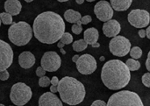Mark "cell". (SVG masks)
Segmentation results:
<instances>
[{
    "label": "cell",
    "mask_w": 150,
    "mask_h": 106,
    "mask_svg": "<svg viewBox=\"0 0 150 106\" xmlns=\"http://www.w3.org/2000/svg\"><path fill=\"white\" fill-rule=\"evenodd\" d=\"M32 29L34 37L40 42L54 44L65 33V23L58 13L48 11L39 14L35 18Z\"/></svg>",
    "instance_id": "cell-1"
},
{
    "label": "cell",
    "mask_w": 150,
    "mask_h": 106,
    "mask_svg": "<svg viewBox=\"0 0 150 106\" xmlns=\"http://www.w3.org/2000/svg\"><path fill=\"white\" fill-rule=\"evenodd\" d=\"M101 80L106 88L118 90L127 86L131 80V73L122 61L110 60L102 68Z\"/></svg>",
    "instance_id": "cell-2"
},
{
    "label": "cell",
    "mask_w": 150,
    "mask_h": 106,
    "mask_svg": "<svg viewBox=\"0 0 150 106\" xmlns=\"http://www.w3.org/2000/svg\"><path fill=\"white\" fill-rule=\"evenodd\" d=\"M57 92L62 103L72 106L81 104L86 95L84 85L71 76H65L58 82Z\"/></svg>",
    "instance_id": "cell-3"
},
{
    "label": "cell",
    "mask_w": 150,
    "mask_h": 106,
    "mask_svg": "<svg viewBox=\"0 0 150 106\" xmlns=\"http://www.w3.org/2000/svg\"><path fill=\"white\" fill-rule=\"evenodd\" d=\"M8 38L11 43L18 47L25 46L33 38V29L25 21L12 23L8 29Z\"/></svg>",
    "instance_id": "cell-4"
},
{
    "label": "cell",
    "mask_w": 150,
    "mask_h": 106,
    "mask_svg": "<svg viewBox=\"0 0 150 106\" xmlns=\"http://www.w3.org/2000/svg\"><path fill=\"white\" fill-rule=\"evenodd\" d=\"M106 106H144L140 96L129 90H121L112 94Z\"/></svg>",
    "instance_id": "cell-5"
},
{
    "label": "cell",
    "mask_w": 150,
    "mask_h": 106,
    "mask_svg": "<svg viewBox=\"0 0 150 106\" xmlns=\"http://www.w3.org/2000/svg\"><path fill=\"white\" fill-rule=\"evenodd\" d=\"M32 97L31 88L24 83H17L11 89L10 99L15 105L24 106L31 100Z\"/></svg>",
    "instance_id": "cell-6"
},
{
    "label": "cell",
    "mask_w": 150,
    "mask_h": 106,
    "mask_svg": "<svg viewBox=\"0 0 150 106\" xmlns=\"http://www.w3.org/2000/svg\"><path fill=\"white\" fill-rule=\"evenodd\" d=\"M131 42L124 36L117 35L113 37L109 43L110 52L118 57H124L129 54L131 49Z\"/></svg>",
    "instance_id": "cell-7"
},
{
    "label": "cell",
    "mask_w": 150,
    "mask_h": 106,
    "mask_svg": "<svg viewBox=\"0 0 150 106\" xmlns=\"http://www.w3.org/2000/svg\"><path fill=\"white\" fill-rule=\"evenodd\" d=\"M127 19L130 25L134 27L143 29L144 27H147L149 25L150 14L146 10L134 9L129 12Z\"/></svg>",
    "instance_id": "cell-8"
},
{
    "label": "cell",
    "mask_w": 150,
    "mask_h": 106,
    "mask_svg": "<svg viewBox=\"0 0 150 106\" xmlns=\"http://www.w3.org/2000/svg\"><path fill=\"white\" fill-rule=\"evenodd\" d=\"M41 68L47 72L57 71L62 65V59L59 54L54 51L46 52L40 61Z\"/></svg>",
    "instance_id": "cell-9"
},
{
    "label": "cell",
    "mask_w": 150,
    "mask_h": 106,
    "mask_svg": "<svg viewBox=\"0 0 150 106\" xmlns=\"http://www.w3.org/2000/svg\"><path fill=\"white\" fill-rule=\"evenodd\" d=\"M76 64L78 72L85 76L91 75L92 73H94L98 67L96 59L92 55L88 54L79 56Z\"/></svg>",
    "instance_id": "cell-10"
},
{
    "label": "cell",
    "mask_w": 150,
    "mask_h": 106,
    "mask_svg": "<svg viewBox=\"0 0 150 106\" xmlns=\"http://www.w3.org/2000/svg\"><path fill=\"white\" fill-rule=\"evenodd\" d=\"M13 62V50L5 41L0 40V71L5 70Z\"/></svg>",
    "instance_id": "cell-11"
},
{
    "label": "cell",
    "mask_w": 150,
    "mask_h": 106,
    "mask_svg": "<svg viewBox=\"0 0 150 106\" xmlns=\"http://www.w3.org/2000/svg\"><path fill=\"white\" fill-rule=\"evenodd\" d=\"M94 13L97 18L103 22H106L112 18L113 9L112 8L110 3L105 0L98 2L94 6Z\"/></svg>",
    "instance_id": "cell-12"
},
{
    "label": "cell",
    "mask_w": 150,
    "mask_h": 106,
    "mask_svg": "<svg viewBox=\"0 0 150 106\" xmlns=\"http://www.w3.org/2000/svg\"><path fill=\"white\" fill-rule=\"evenodd\" d=\"M120 24L115 19H110L103 25V33L108 38H113L120 33Z\"/></svg>",
    "instance_id": "cell-13"
},
{
    "label": "cell",
    "mask_w": 150,
    "mask_h": 106,
    "mask_svg": "<svg viewBox=\"0 0 150 106\" xmlns=\"http://www.w3.org/2000/svg\"><path fill=\"white\" fill-rule=\"evenodd\" d=\"M39 106H62V102L55 94L46 92L40 96L39 99Z\"/></svg>",
    "instance_id": "cell-14"
},
{
    "label": "cell",
    "mask_w": 150,
    "mask_h": 106,
    "mask_svg": "<svg viewBox=\"0 0 150 106\" xmlns=\"http://www.w3.org/2000/svg\"><path fill=\"white\" fill-rule=\"evenodd\" d=\"M18 64L25 69H30L35 64V56L31 52L25 51L18 56Z\"/></svg>",
    "instance_id": "cell-15"
},
{
    "label": "cell",
    "mask_w": 150,
    "mask_h": 106,
    "mask_svg": "<svg viewBox=\"0 0 150 106\" xmlns=\"http://www.w3.org/2000/svg\"><path fill=\"white\" fill-rule=\"evenodd\" d=\"M22 9V4L18 0H6L4 3L5 12L11 14V16H17L20 13Z\"/></svg>",
    "instance_id": "cell-16"
},
{
    "label": "cell",
    "mask_w": 150,
    "mask_h": 106,
    "mask_svg": "<svg viewBox=\"0 0 150 106\" xmlns=\"http://www.w3.org/2000/svg\"><path fill=\"white\" fill-rule=\"evenodd\" d=\"M98 38H99V33H98V29L94 27H91L84 31L83 40L88 45H92L93 43L98 42Z\"/></svg>",
    "instance_id": "cell-17"
},
{
    "label": "cell",
    "mask_w": 150,
    "mask_h": 106,
    "mask_svg": "<svg viewBox=\"0 0 150 106\" xmlns=\"http://www.w3.org/2000/svg\"><path fill=\"white\" fill-rule=\"evenodd\" d=\"M112 8L117 11H125L132 5L133 0H110Z\"/></svg>",
    "instance_id": "cell-18"
},
{
    "label": "cell",
    "mask_w": 150,
    "mask_h": 106,
    "mask_svg": "<svg viewBox=\"0 0 150 106\" xmlns=\"http://www.w3.org/2000/svg\"><path fill=\"white\" fill-rule=\"evenodd\" d=\"M81 18H82V16H81L80 12L74 11L72 9H69L64 12V18L69 23L76 24L77 21H79L81 19Z\"/></svg>",
    "instance_id": "cell-19"
},
{
    "label": "cell",
    "mask_w": 150,
    "mask_h": 106,
    "mask_svg": "<svg viewBox=\"0 0 150 106\" xmlns=\"http://www.w3.org/2000/svg\"><path fill=\"white\" fill-rule=\"evenodd\" d=\"M88 47V44L84 41L83 39H80L78 40H76L73 42V45H72V47H73V50L76 51V52H82L83 50H85Z\"/></svg>",
    "instance_id": "cell-20"
},
{
    "label": "cell",
    "mask_w": 150,
    "mask_h": 106,
    "mask_svg": "<svg viewBox=\"0 0 150 106\" xmlns=\"http://www.w3.org/2000/svg\"><path fill=\"white\" fill-rule=\"evenodd\" d=\"M126 65L130 71H136V70L140 69V68H141V63L138 61L132 59V58L127 60Z\"/></svg>",
    "instance_id": "cell-21"
},
{
    "label": "cell",
    "mask_w": 150,
    "mask_h": 106,
    "mask_svg": "<svg viewBox=\"0 0 150 106\" xmlns=\"http://www.w3.org/2000/svg\"><path fill=\"white\" fill-rule=\"evenodd\" d=\"M129 54H130L132 59H134V60L140 59L142 55V50L139 47H134L130 49Z\"/></svg>",
    "instance_id": "cell-22"
},
{
    "label": "cell",
    "mask_w": 150,
    "mask_h": 106,
    "mask_svg": "<svg viewBox=\"0 0 150 106\" xmlns=\"http://www.w3.org/2000/svg\"><path fill=\"white\" fill-rule=\"evenodd\" d=\"M0 19H1V22H3V24H4V25H11L12 24V16L7 12H1Z\"/></svg>",
    "instance_id": "cell-23"
},
{
    "label": "cell",
    "mask_w": 150,
    "mask_h": 106,
    "mask_svg": "<svg viewBox=\"0 0 150 106\" xmlns=\"http://www.w3.org/2000/svg\"><path fill=\"white\" fill-rule=\"evenodd\" d=\"M73 40H74L73 36L69 33H64L62 36L61 37V39L59 40V41L63 43L64 45H69L73 42Z\"/></svg>",
    "instance_id": "cell-24"
},
{
    "label": "cell",
    "mask_w": 150,
    "mask_h": 106,
    "mask_svg": "<svg viewBox=\"0 0 150 106\" xmlns=\"http://www.w3.org/2000/svg\"><path fill=\"white\" fill-rule=\"evenodd\" d=\"M49 84H50V79H49L47 76H42V77H40V80H39V85H40V87H42V88H46V87L49 86Z\"/></svg>",
    "instance_id": "cell-25"
},
{
    "label": "cell",
    "mask_w": 150,
    "mask_h": 106,
    "mask_svg": "<svg viewBox=\"0 0 150 106\" xmlns=\"http://www.w3.org/2000/svg\"><path fill=\"white\" fill-rule=\"evenodd\" d=\"M142 83L143 85H145L147 88H149L150 87V73L148 72L146 74L143 75L142 78Z\"/></svg>",
    "instance_id": "cell-26"
},
{
    "label": "cell",
    "mask_w": 150,
    "mask_h": 106,
    "mask_svg": "<svg viewBox=\"0 0 150 106\" xmlns=\"http://www.w3.org/2000/svg\"><path fill=\"white\" fill-rule=\"evenodd\" d=\"M71 30H72V32L75 34H77L78 35V34H80L83 32V26L82 25H78L76 24H74L72 25V27H71Z\"/></svg>",
    "instance_id": "cell-27"
},
{
    "label": "cell",
    "mask_w": 150,
    "mask_h": 106,
    "mask_svg": "<svg viewBox=\"0 0 150 106\" xmlns=\"http://www.w3.org/2000/svg\"><path fill=\"white\" fill-rule=\"evenodd\" d=\"M10 75H9V72L7 69L5 70H3V71H0V80L1 81H6L8 80Z\"/></svg>",
    "instance_id": "cell-28"
},
{
    "label": "cell",
    "mask_w": 150,
    "mask_h": 106,
    "mask_svg": "<svg viewBox=\"0 0 150 106\" xmlns=\"http://www.w3.org/2000/svg\"><path fill=\"white\" fill-rule=\"evenodd\" d=\"M80 20H81V22H82V25H83H83H87V24H89V23L91 22L92 18H91V17L90 15H85V16L82 17Z\"/></svg>",
    "instance_id": "cell-29"
},
{
    "label": "cell",
    "mask_w": 150,
    "mask_h": 106,
    "mask_svg": "<svg viewBox=\"0 0 150 106\" xmlns=\"http://www.w3.org/2000/svg\"><path fill=\"white\" fill-rule=\"evenodd\" d=\"M45 75H46V71L41 67H38V69H36V76L39 77H42Z\"/></svg>",
    "instance_id": "cell-30"
},
{
    "label": "cell",
    "mask_w": 150,
    "mask_h": 106,
    "mask_svg": "<svg viewBox=\"0 0 150 106\" xmlns=\"http://www.w3.org/2000/svg\"><path fill=\"white\" fill-rule=\"evenodd\" d=\"M91 106H106V103L103 100H96L91 104Z\"/></svg>",
    "instance_id": "cell-31"
},
{
    "label": "cell",
    "mask_w": 150,
    "mask_h": 106,
    "mask_svg": "<svg viewBox=\"0 0 150 106\" xmlns=\"http://www.w3.org/2000/svg\"><path fill=\"white\" fill-rule=\"evenodd\" d=\"M58 82H59V79L57 78V76H54L52 77V79L50 80V83L54 86H57L58 84Z\"/></svg>",
    "instance_id": "cell-32"
},
{
    "label": "cell",
    "mask_w": 150,
    "mask_h": 106,
    "mask_svg": "<svg viewBox=\"0 0 150 106\" xmlns=\"http://www.w3.org/2000/svg\"><path fill=\"white\" fill-rule=\"evenodd\" d=\"M138 33H139V36H140L142 39H143V38L146 37V32H145L144 29H141V30L138 32Z\"/></svg>",
    "instance_id": "cell-33"
},
{
    "label": "cell",
    "mask_w": 150,
    "mask_h": 106,
    "mask_svg": "<svg viewBox=\"0 0 150 106\" xmlns=\"http://www.w3.org/2000/svg\"><path fill=\"white\" fill-rule=\"evenodd\" d=\"M149 55H150V52L149 53V54H148V58H147V61H146V68H147V69L150 71V66H149Z\"/></svg>",
    "instance_id": "cell-34"
},
{
    "label": "cell",
    "mask_w": 150,
    "mask_h": 106,
    "mask_svg": "<svg viewBox=\"0 0 150 106\" xmlns=\"http://www.w3.org/2000/svg\"><path fill=\"white\" fill-rule=\"evenodd\" d=\"M50 92L55 94L57 92V86H54V85H51L50 87Z\"/></svg>",
    "instance_id": "cell-35"
},
{
    "label": "cell",
    "mask_w": 150,
    "mask_h": 106,
    "mask_svg": "<svg viewBox=\"0 0 150 106\" xmlns=\"http://www.w3.org/2000/svg\"><path fill=\"white\" fill-rule=\"evenodd\" d=\"M146 32V36L148 39H150V27L149 26H147V29L145 30Z\"/></svg>",
    "instance_id": "cell-36"
},
{
    "label": "cell",
    "mask_w": 150,
    "mask_h": 106,
    "mask_svg": "<svg viewBox=\"0 0 150 106\" xmlns=\"http://www.w3.org/2000/svg\"><path fill=\"white\" fill-rule=\"evenodd\" d=\"M78 58H79V55H77V54L74 55V56H73V58H72L73 62H76V61L78 60Z\"/></svg>",
    "instance_id": "cell-37"
},
{
    "label": "cell",
    "mask_w": 150,
    "mask_h": 106,
    "mask_svg": "<svg viewBox=\"0 0 150 106\" xmlns=\"http://www.w3.org/2000/svg\"><path fill=\"white\" fill-rule=\"evenodd\" d=\"M92 47H100V44L98 42H96V43H93L92 45H91Z\"/></svg>",
    "instance_id": "cell-38"
},
{
    "label": "cell",
    "mask_w": 150,
    "mask_h": 106,
    "mask_svg": "<svg viewBox=\"0 0 150 106\" xmlns=\"http://www.w3.org/2000/svg\"><path fill=\"white\" fill-rule=\"evenodd\" d=\"M65 45L63 44V43H62V42H58V44H57V47H59V48H63V47H64Z\"/></svg>",
    "instance_id": "cell-39"
},
{
    "label": "cell",
    "mask_w": 150,
    "mask_h": 106,
    "mask_svg": "<svg viewBox=\"0 0 150 106\" xmlns=\"http://www.w3.org/2000/svg\"><path fill=\"white\" fill-rule=\"evenodd\" d=\"M84 1H85V0H76V2L78 4H83V3H84Z\"/></svg>",
    "instance_id": "cell-40"
},
{
    "label": "cell",
    "mask_w": 150,
    "mask_h": 106,
    "mask_svg": "<svg viewBox=\"0 0 150 106\" xmlns=\"http://www.w3.org/2000/svg\"><path fill=\"white\" fill-rule=\"evenodd\" d=\"M60 51H61V53H62V54H66V51H65L63 48H60Z\"/></svg>",
    "instance_id": "cell-41"
},
{
    "label": "cell",
    "mask_w": 150,
    "mask_h": 106,
    "mask_svg": "<svg viewBox=\"0 0 150 106\" xmlns=\"http://www.w3.org/2000/svg\"><path fill=\"white\" fill-rule=\"evenodd\" d=\"M76 25H82V22H81V20L77 21V22H76Z\"/></svg>",
    "instance_id": "cell-42"
},
{
    "label": "cell",
    "mask_w": 150,
    "mask_h": 106,
    "mask_svg": "<svg viewBox=\"0 0 150 106\" xmlns=\"http://www.w3.org/2000/svg\"><path fill=\"white\" fill-rule=\"evenodd\" d=\"M100 61H105V57H104V56H101V57H100Z\"/></svg>",
    "instance_id": "cell-43"
},
{
    "label": "cell",
    "mask_w": 150,
    "mask_h": 106,
    "mask_svg": "<svg viewBox=\"0 0 150 106\" xmlns=\"http://www.w3.org/2000/svg\"><path fill=\"white\" fill-rule=\"evenodd\" d=\"M57 1H59V2H67V1H69V0H57Z\"/></svg>",
    "instance_id": "cell-44"
},
{
    "label": "cell",
    "mask_w": 150,
    "mask_h": 106,
    "mask_svg": "<svg viewBox=\"0 0 150 106\" xmlns=\"http://www.w3.org/2000/svg\"><path fill=\"white\" fill-rule=\"evenodd\" d=\"M25 2H27V3H31V2H33V0H25Z\"/></svg>",
    "instance_id": "cell-45"
},
{
    "label": "cell",
    "mask_w": 150,
    "mask_h": 106,
    "mask_svg": "<svg viewBox=\"0 0 150 106\" xmlns=\"http://www.w3.org/2000/svg\"><path fill=\"white\" fill-rule=\"evenodd\" d=\"M87 2H93V1H95V0H86Z\"/></svg>",
    "instance_id": "cell-46"
},
{
    "label": "cell",
    "mask_w": 150,
    "mask_h": 106,
    "mask_svg": "<svg viewBox=\"0 0 150 106\" xmlns=\"http://www.w3.org/2000/svg\"><path fill=\"white\" fill-rule=\"evenodd\" d=\"M0 106H4V105H2V104H0Z\"/></svg>",
    "instance_id": "cell-47"
},
{
    "label": "cell",
    "mask_w": 150,
    "mask_h": 106,
    "mask_svg": "<svg viewBox=\"0 0 150 106\" xmlns=\"http://www.w3.org/2000/svg\"><path fill=\"white\" fill-rule=\"evenodd\" d=\"M1 23H2V22H1V19H0V26H1Z\"/></svg>",
    "instance_id": "cell-48"
}]
</instances>
